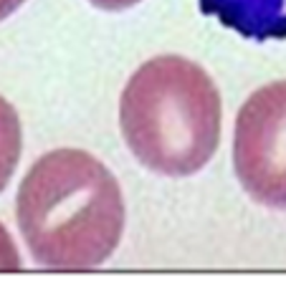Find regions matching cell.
<instances>
[{
	"instance_id": "cell-1",
	"label": "cell",
	"mask_w": 286,
	"mask_h": 288,
	"mask_svg": "<svg viewBox=\"0 0 286 288\" xmlns=\"http://www.w3.org/2000/svg\"><path fill=\"white\" fill-rule=\"evenodd\" d=\"M16 220L31 258L48 270H92L124 235V195L92 152L61 147L38 157L16 195Z\"/></svg>"
},
{
	"instance_id": "cell-2",
	"label": "cell",
	"mask_w": 286,
	"mask_h": 288,
	"mask_svg": "<svg viewBox=\"0 0 286 288\" xmlns=\"http://www.w3.org/2000/svg\"><path fill=\"white\" fill-rule=\"evenodd\" d=\"M119 129L144 170L162 177H190L218 152L220 91L195 61L177 53L155 56L124 84Z\"/></svg>"
},
{
	"instance_id": "cell-3",
	"label": "cell",
	"mask_w": 286,
	"mask_h": 288,
	"mask_svg": "<svg viewBox=\"0 0 286 288\" xmlns=\"http://www.w3.org/2000/svg\"><path fill=\"white\" fill-rule=\"evenodd\" d=\"M233 170L251 200L286 210V79L256 89L238 109Z\"/></svg>"
},
{
	"instance_id": "cell-4",
	"label": "cell",
	"mask_w": 286,
	"mask_h": 288,
	"mask_svg": "<svg viewBox=\"0 0 286 288\" xmlns=\"http://www.w3.org/2000/svg\"><path fill=\"white\" fill-rule=\"evenodd\" d=\"M208 18L256 43L286 38V0H198Z\"/></svg>"
},
{
	"instance_id": "cell-5",
	"label": "cell",
	"mask_w": 286,
	"mask_h": 288,
	"mask_svg": "<svg viewBox=\"0 0 286 288\" xmlns=\"http://www.w3.org/2000/svg\"><path fill=\"white\" fill-rule=\"evenodd\" d=\"M23 152V127L21 116L5 96H0V192L10 185Z\"/></svg>"
},
{
	"instance_id": "cell-6",
	"label": "cell",
	"mask_w": 286,
	"mask_h": 288,
	"mask_svg": "<svg viewBox=\"0 0 286 288\" xmlns=\"http://www.w3.org/2000/svg\"><path fill=\"white\" fill-rule=\"evenodd\" d=\"M21 253L13 243L10 233L5 230V225L0 222V270H21Z\"/></svg>"
},
{
	"instance_id": "cell-7",
	"label": "cell",
	"mask_w": 286,
	"mask_h": 288,
	"mask_svg": "<svg viewBox=\"0 0 286 288\" xmlns=\"http://www.w3.org/2000/svg\"><path fill=\"white\" fill-rule=\"evenodd\" d=\"M94 8L99 10H109V13H119V10H129L134 5H140L142 0H89Z\"/></svg>"
},
{
	"instance_id": "cell-8",
	"label": "cell",
	"mask_w": 286,
	"mask_h": 288,
	"mask_svg": "<svg viewBox=\"0 0 286 288\" xmlns=\"http://www.w3.org/2000/svg\"><path fill=\"white\" fill-rule=\"evenodd\" d=\"M23 3H25V0H0V23H3L5 18H10V15L16 13Z\"/></svg>"
}]
</instances>
